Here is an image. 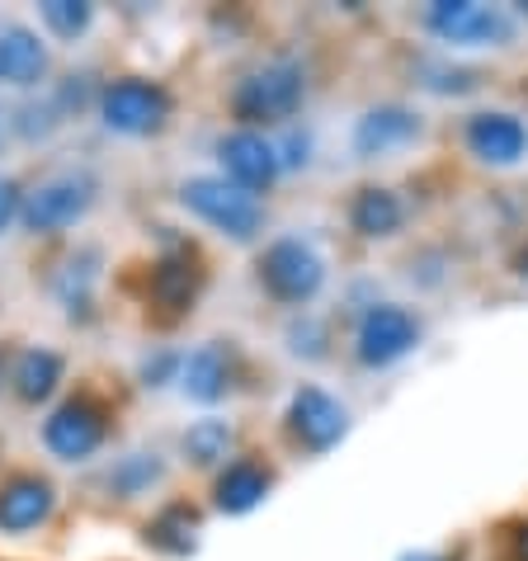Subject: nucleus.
<instances>
[{"label": "nucleus", "instance_id": "f8f14e48", "mask_svg": "<svg viewBox=\"0 0 528 561\" xmlns=\"http://www.w3.org/2000/svg\"><path fill=\"white\" fill-rule=\"evenodd\" d=\"M237 378H241V354L237 345H227V340H208V345H198L190 354H180V392L198 401V407H217V401H227L237 392Z\"/></svg>", "mask_w": 528, "mask_h": 561}, {"label": "nucleus", "instance_id": "393cba45", "mask_svg": "<svg viewBox=\"0 0 528 561\" xmlns=\"http://www.w3.org/2000/svg\"><path fill=\"white\" fill-rule=\"evenodd\" d=\"M415 81H421L425 90H434V95H472V90L481 85V76L472 67H448V61H421L415 67Z\"/></svg>", "mask_w": 528, "mask_h": 561}, {"label": "nucleus", "instance_id": "f3484780", "mask_svg": "<svg viewBox=\"0 0 528 561\" xmlns=\"http://www.w3.org/2000/svg\"><path fill=\"white\" fill-rule=\"evenodd\" d=\"M48 76V43H43L28 24L0 28V85H38Z\"/></svg>", "mask_w": 528, "mask_h": 561}, {"label": "nucleus", "instance_id": "dca6fc26", "mask_svg": "<svg viewBox=\"0 0 528 561\" xmlns=\"http://www.w3.org/2000/svg\"><path fill=\"white\" fill-rule=\"evenodd\" d=\"M349 227L364 241H392L406 227V198L397 190H387V184H364L349 198Z\"/></svg>", "mask_w": 528, "mask_h": 561}, {"label": "nucleus", "instance_id": "423d86ee", "mask_svg": "<svg viewBox=\"0 0 528 561\" xmlns=\"http://www.w3.org/2000/svg\"><path fill=\"white\" fill-rule=\"evenodd\" d=\"M421 340H425V325L411 307L372 298L359 311V325H354V358L364 368H392L421 350Z\"/></svg>", "mask_w": 528, "mask_h": 561}, {"label": "nucleus", "instance_id": "a211bd4d", "mask_svg": "<svg viewBox=\"0 0 528 561\" xmlns=\"http://www.w3.org/2000/svg\"><path fill=\"white\" fill-rule=\"evenodd\" d=\"M198 534H204V514H198L190 501H170L147 519L142 542L161 557H194Z\"/></svg>", "mask_w": 528, "mask_h": 561}, {"label": "nucleus", "instance_id": "20e7f679", "mask_svg": "<svg viewBox=\"0 0 528 561\" xmlns=\"http://www.w3.org/2000/svg\"><path fill=\"white\" fill-rule=\"evenodd\" d=\"M180 204L190 208L198 222L222 231L227 241H255L264 231V204L255 194L227 184L222 175H194L180 184Z\"/></svg>", "mask_w": 528, "mask_h": 561}, {"label": "nucleus", "instance_id": "cd10ccee", "mask_svg": "<svg viewBox=\"0 0 528 561\" xmlns=\"http://www.w3.org/2000/svg\"><path fill=\"white\" fill-rule=\"evenodd\" d=\"M20 208H24V190H20V180H10V175H0V237L20 222Z\"/></svg>", "mask_w": 528, "mask_h": 561}, {"label": "nucleus", "instance_id": "9b49d317", "mask_svg": "<svg viewBox=\"0 0 528 561\" xmlns=\"http://www.w3.org/2000/svg\"><path fill=\"white\" fill-rule=\"evenodd\" d=\"M108 439V415L95 397H67L61 407L43 420V444L61 462H85L95 458Z\"/></svg>", "mask_w": 528, "mask_h": 561}, {"label": "nucleus", "instance_id": "c85d7f7f", "mask_svg": "<svg viewBox=\"0 0 528 561\" xmlns=\"http://www.w3.org/2000/svg\"><path fill=\"white\" fill-rule=\"evenodd\" d=\"M397 561H462V552H454V548H415V552L397 557Z\"/></svg>", "mask_w": 528, "mask_h": 561}, {"label": "nucleus", "instance_id": "c756f323", "mask_svg": "<svg viewBox=\"0 0 528 561\" xmlns=\"http://www.w3.org/2000/svg\"><path fill=\"white\" fill-rule=\"evenodd\" d=\"M509 561H528V519L509 534Z\"/></svg>", "mask_w": 528, "mask_h": 561}, {"label": "nucleus", "instance_id": "bb28decb", "mask_svg": "<svg viewBox=\"0 0 528 561\" xmlns=\"http://www.w3.org/2000/svg\"><path fill=\"white\" fill-rule=\"evenodd\" d=\"M274 147H278V161H284V170H298V165L312 161V137L298 133V128H292L288 137H274Z\"/></svg>", "mask_w": 528, "mask_h": 561}, {"label": "nucleus", "instance_id": "aec40b11", "mask_svg": "<svg viewBox=\"0 0 528 561\" xmlns=\"http://www.w3.org/2000/svg\"><path fill=\"white\" fill-rule=\"evenodd\" d=\"M184 458H190L194 467H227L231 458H237V425L222 415H204V420H194L190 430H184Z\"/></svg>", "mask_w": 528, "mask_h": 561}, {"label": "nucleus", "instance_id": "1a4fd4ad", "mask_svg": "<svg viewBox=\"0 0 528 561\" xmlns=\"http://www.w3.org/2000/svg\"><path fill=\"white\" fill-rule=\"evenodd\" d=\"M462 147L477 165L515 170L528 161V118L515 108H477L462 118Z\"/></svg>", "mask_w": 528, "mask_h": 561}, {"label": "nucleus", "instance_id": "6e6552de", "mask_svg": "<svg viewBox=\"0 0 528 561\" xmlns=\"http://www.w3.org/2000/svg\"><path fill=\"white\" fill-rule=\"evenodd\" d=\"M284 430H288V439L298 444L302 454L321 458V454H331V448L349 434V407L335 392H325V387L302 382L298 392L288 397Z\"/></svg>", "mask_w": 528, "mask_h": 561}, {"label": "nucleus", "instance_id": "5701e85b", "mask_svg": "<svg viewBox=\"0 0 528 561\" xmlns=\"http://www.w3.org/2000/svg\"><path fill=\"white\" fill-rule=\"evenodd\" d=\"M288 350L307 358V364H321V358H331V325L312 311H298V317L288 321Z\"/></svg>", "mask_w": 528, "mask_h": 561}, {"label": "nucleus", "instance_id": "ddd939ff", "mask_svg": "<svg viewBox=\"0 0 528 561\" xmlns=\"http://www.w3.org/2000/svg\"><path fill=\"white\" fill-rule=\"evenodd\" d=\"M425 137V118L411 104H372L354 123V156L359 161H387V156L406 151Z\"/></svg>", "mask_w": 528, "mask_h": 561}, {"label": "nucleus", "instance_id": "f257e3e1", "mask_svg": "<svg viewBox=\"0 0 528 561\" xmlns=\"http://www.w3.org/2000/svg\"><path fill=\"white\" fill-rule=\"evenodd\" d=\"M302 104H307V67L298 57H269L231 85V114L241 118V128L255 133L292 123Z\"/></svg>", "mask_w": 528, "mask_h": 561}, {"label": "nucleus", "instance_id": "9d476101", "mask_svg": "<svg viewBox=\"0 0 528 561\" xmlns=\"http://www.w3.org/2000/svg\"><path fill=\"white\" fill-rule=\"evenodd\" d=\"M217 165H222V180L237 184L245 194H269L278 175H284V161H278V147L269 133L255 128H231L217 137Z\"/></svg>", "mask_w": 528, "mask_h": 561}, {"label": "nucleus", "instance_id": "b1692460", "mask_svg": "<svg viewBox=\"0 0 528 561\" xmlns=\"http://www.w3.org/2000/svg\"><path fill=\"white\" fill-rule=\"evenodd\" d=\"M38 14H43V24L67 43L90 34V24H95V5H85V0H43Z\"/></svg>", "mask_w": 528, "mask_h": 561}, {"label": "nucleus", "instance_id": "7c9ffc66", "mask_svg": "<svg viewBox=\"0 0 528 561\" xmlns=\"http://www.w3.org/2000/svg\"><path fill=\"white\" fill-rule=\"evenodd\" d=\"M509 264H515V274H519V278H528V241L519 245V251H515V260H509Z\"/></svg>", "mask_w": 528, "mask_h": 561}, {"label": "nucleus", "instance_id": "7ed1b4c3", "mask_svg": "<svg viewBox=\"0 0 528 561\" xmlns=\"http://www.w3.org/2000/svg\"><path fill=\"white\" fill-rule=\"evenodd\" d=\"M260 288L274 302L307 311L325 288V255L307 237H274L260 255Z\"/></svg>", "mask_w": 528, "mask_h": 561}, {"label": "nucleus", "instance_id": "2eb2a0df", "mask_svg": "<svg viewBox=\"0 0 528 561\" xmlns=\"http://www.w3.org/2000/svg\"><path fill=\"white\" fill-rule=\"evenodd\" d=\"M269 491H274V467L269 462L231 458L213 481V505L222 514H231V519H241V514H251V510H260L264 501H269Z\"/></svg>", "mask_w": 528, "mask_h": 561}, {"label": "nucleus", "instance_id": "f03ea898", "mask_svg": "<svg viewBox=\"0 0 528 561\" xmlns=\"http://www.w3.org/2000/svg\"><path fill=\"white\" fill-rule=\"evenodd\" d=\"M95 198H100L95 170H85V165L57 170V175L38 180L34 190L24 194L20 222L34 231V237H61V231H71L90 208H95Z\"/></svg>", "mask_w": 528, "mask_h": 561}, {"label": "nucleus", "instance_id": "4468645a", "mask_svg": "<svg viewBox=\"0 0 528 561\" xmlns=\"http://www.w3.org/2000/svg\"><path fill=\"white\" fill-rule=\"evenodd\" d=\"M53 510H57V486L48 477L14 472L5 486H0V534H10V538L34 534V528L53 519Z\"/></svg>", "mask_w": 528, "mask_h": 561}, {"label": "nucleus", "instance_id": "6ab92c4d", "mask_svg": "<svg viewBox=\"0 0 528 561\" xmlns=\"http://www.w3.org/2000/svg\"><path fill=\"white\" fill-rule=\"evenodd\" d=\"M61 373H67V364H61L57 350H43V345L20 350V358H14V368H10L14 397L28 401V407H38V401H48L61 387Z\"/></svg>", "mask_w": 528, "mask_h": 561}, {"label": "nucleus", "instance_id": "0eeeda50", "mask_svg": "<svg viewBox=\"0 0 528 561\" xmlns=\"http://www.w3.org/2000/svg\"><path fill=\"white\" fill-rule=\"evenodd\" d=\"M100 118L108 133L118 137H157L170 123V90L161 81H147V76H118L100 90Z\"/></svg>", "mask_w": 528, "mask_h": 561}, {"label": "nucleus", "instance_id": "39448f33", "mask_svg": "<svg viewBox=\"0 0 528 561\" xmlns=\"http://www.w3.org/2000/svg\"><path fill=\"white\" fill-rule=\"evenodd\" d=\"M425 28L448 48H509L519 38L515 10L481 5V0H434Z\"/></svg>", "mask_w": 528, "mask_h": 561}, {"label": "nucleus", "instance_id": "412c9836", "mask_svg": "<svg viewBox=\"0 0 528 561\" xmlns=\"http://www.w3.org/2000/svg\"><path fill=\"white\" fill-rule=\"evenodd\" d=\"M198 293V270L190 251H170L165 260H157L151 270V298H157L165 311H184Z\"/></svg>", "mask_w": 528, "mask_h": 561}, {"label": "nucleus", "instance_id": "a878e982", "mask_svg": "<svg viewBox=\"0 0 528 561\" xmlns=\"http://www.w3.org/2000/svg\"><path fill=\"white\" fill-rule=\"evenodd\" d=\"M175 378H180V354L161 350V354H147L142 358V382L147 387H165V382H175Z\"/></svg>", "mask_w": 528, "mask_h": 561}, {"label": "nucleus", "instance_id": "4be33fe9", "mask_svg": "<svg viewBox=\"0 0 528 561\" xmlns=\"http://www.w3.org/2000/svg\"><path fill=\"white\" fill-rule=\"evenodd\" d=\"M161 477H165V467L157 454H128V458L114 462V472H108V491H114L118 501H137V495H147Z\"/></svg>", "mask_w": 528, "mask_h": 561}]
</instances>
